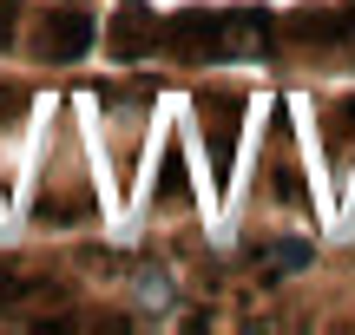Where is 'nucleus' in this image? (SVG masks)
I'll list each match as a JSON object with an SVG mask.
<instances>
[{
  "instance_id": "7",
  "label": "nucleus",
  "mask_w": 355,
  "mask_h": 335,
  "mask_svg": "<svg viewBox=\"0 0 355 335\" xmlns=\"http://www.w3.org/2000/svg\"><path fill=\"white\" fill-rule=\"evenodd\" d=\"M26 118V92L20 86H0V125H20Z\"/></svg>"
},
{
  "instance_id": "3",
  "label": "nucleus",
  "mask_w": 355,
  "mask_h": 335,
  "mask_svg": "<svg viewBox=\"0 0 355 335\" xmlns=\"http://www.w3.org/2000/svg\"><path fill=\"white\" fill-rule=\"evenodd\" d=\"M283 33L296 39V46H349V26H343V13H329V7H303Z\"/></svg>"
},
{
  "instance_id": "8",
  "label": "nucleus",
  "mask_w": 355,
  "mask_h": 335,
  "mask_svg": "<svg viewBox=\"0 0 355 335\" xmlns=\"http://www.w3.org/2000/svg\"><path fill=\"white\" fill-rule=\"evenodd\" d=\"M7 20H13V13H7V7H0V46H7V39H13V26H7Z\"/></svg>"
},
{
  "instance_id": "6",
  "label": "nucleus",
  "mask_w": 355,
  "mask_h": 335,
  "mask_svg": "<svg viewBox=\"0 0 355 335\" xmlns=\"http://www.w3.org/2000/svg\"><path fill=\"white\" fill-rule=\"evenodd\" d=\"M139 302H152V309H171V302H178L171 276H165V270H145V276H139Z\"/></svg>"
},
{
  "instance_id": "1",
  "label": "nucleus",
  "mask_w": 355,
  "mask_h": 335,
  "mask_svg": "<svg viewBox=\"0 0 355 335\" xmlns=\"http://www.w3.org/2000/svg\"><path fill=\"white\" fill-rule=\"evenodd\" d=\"M270 13H211V26H204V39H198V53L204 60H250V53H263L270 46Z\"/></svg>"
},
{
  "instance_id": "9",
  "label": "nucleus",
  "mask_w": 355,
  "mask_h": 335,
  "mask_svg": "<svg viewBox=\"0 0 355 335\" xmlns=\"http://www.w3.org/2000/svg\"><path fill=\"white\" fill-rule=\"evenodd\" d=\"M343 26H349V39H355V0H349V7H343Z\"/></svg>"
},
{
  "instance_id": "2",
  "label": "nucleus",
  "mask_w": 355,
  "mask_h": 335,
  "mask_svg": "<svg viewBox=\"0 0 355 335\" xmlns=\"http://www.w3.org/2000/svg\"><path fill=\"white\" fill-rule=\"evenodd\" d=\"M92 46H99V20H92V13H46V20L33 26V53L53 60V66L86 60Z\"/></svg>"
},
{
  "instance_id": "5",
  "label": "nucleus",
  "mask_w": 355,
  "mask_h": 335,
  "mask_svg": "<svg viewBox=\"0 0 355 335\" xmlns=\"http://www.w3.org/2000/svg\"><path fill=\"white\" fill-rule=\"evenodd\" d=\"M191 184H184V152L178 145H165V165H158V197H184Z\"/></svg>"
},
{
  "instance_id": "4",
  "label": "nucleus",
  "mask_w": 355,
  "mask_h": 335,
  "mask_svg": "<svg viewBox=\"0 0 355 335\" xmlns=\"http://www.w3.org/2000/svg\"><path fill=\"white\" fill-rule=\"evenodd\" d=\"M309 263H316V244L309 237H277V244L257 250V270L263 276H290V270H309Z\"/></svg>"
}]
</instances>
